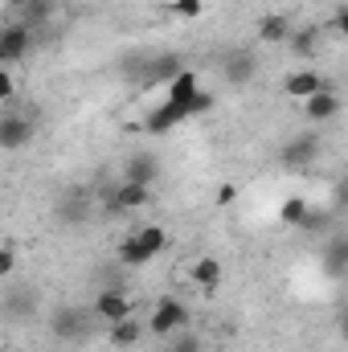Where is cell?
<instances>
[{"mask_svg":"<svg viewBox=\"0 0 348 352\" xmlns=\"http://www.w3.org/2000/svg\"><path fill=\"white\" fill-rule=\"evenodd\" d=\"M164 246H168V230H164V226H144V230H135V234L119 246V263L131 266V270H135V266H148Z\"/></svg>","mask_w":348,"mask_h":352,"instance_id":"cell-1","label":"cell"},{"mask_svg":"<svg viewBox=\"0 0 348 352\" xmlns=\"http://www.w3.org/2000/svg\"><path fill=\"white\" fill-rule=\"evenodd\" d=\"M50 332H54V340H66V344L90 340V332H94V311L78 307V303H58L54 316H50Z\"/></svg>","mask_w":348,"mask_h":352,"instance_id":"cell-2","label":"cell"},{"mask_svg":"<svg viewBox=\"0 0 348 352\" xmlns=\"http://www.w3.org/2000/svg\"><path fill=\"white\" fill-rule=\"evenodd\" d=\"M180 328H188V307H184L180 299H160V303L152 307L148 332H152L156 340H168V336H176Z\"/></svg>","mask_w":348,"mask_h":352,"instance_id":"cell-3","label":"cell"},{"mask_svg":"<svg viewBox=\"0 0 348 352\" xmlns=\"http://www.w3.org/2000/svg\"><path fill=\"white\" fill-rule=\"evenodd\" d=\"M33 131H37L33 115H21V111L0 115V152H21V148H29Z\"/></svg>","mask_w":348,"mask_h":352,"instance_id":"cell-4","label":"cell"},{"mask_svg":"<svg viewBox=\"0 0 348 352\" xmlns=\"http://www.w3.org/2000/svg\"><path fill=\"white\" fill-rule=\"evenodd\" d=\"M33 54V29L12 21L0 29V66H12V62H25Z\"/></svg>","mask_w":348,"mask_h":352,"instance_id":"cell-5","label":"cell"},{"mask_svg":"<svg viewBox=\"0 0 348 352\" xmlns=\"http://www.w3.org/2000/svg\"><path fill=\"white\" fill-rule=\"evenodd\" d=\"M254 74H259V54L254 50H230L221 58V78L230 87H246V82H254Z\"/></svg>","mask_w":348,"mask_h":352,"instance_id":"cell-6","label":"cell"},{"mask_svg":"<svg viewBox=\"0 0 348 352\" xmlns=\"http://www.w3.org/2000/svg\"><path fill=\"white\" fill-rule=\"evenodd\" d=\"M316 156H320V135L316 131H303V135H295V140L283 144L279 164L283 168H307V164H316Z\"/></svg>","mask_w":348,"mask_h":352,"instance_id":"cell-7","label":"cell"},{"mask_svg":"<svg viewBox=\"0 0 348 352\" xmlns=\"http://www.w3.org/2000/svg\"><path fill=\"white\" fill-rule=\"evenodd\" d=\"M90 311H94V320H102V324H119V320L131 316V299H127L123 287H107V291H98V299H94Z\"/></svg>","mask_w":348,"mask_h":352,"instance_id":"cell-8","label":"cell"},{"mask_svg":"<svg viewBox=\"0 0 348 352\" xmlns=\"http://www.w3.org/2000/svg\"><path fill=\"white\" fill-rule=\"evenodd\" d=\"M180 70H184V58L180 54H148V66H144L140 87H168Z\"/></svg>","mask_w":348,"mask_h":352,"instance_id":"cell-9","label":"cell"},{"mask_svg":"<svg viewBox=\"0 0 348 352\" xmlns=\"http://www.w3.org/2000/svg\"><path fill=\"white\" fill-rule=\"evenodd\" d=\"M152 201V188H144V184H131V180H119V188L107 197V213H135V209H144Z\"/></svg>","mask_w":348,"mask_h":352,"instance_id":"cell-10","label":"cell"},{"mask_svg":"<svg viewBox=\"0 0 348 352\" xmlns=\"http://www.w3.org/2000/svg\"><path fill=\"white\" fill-rule=\"evenodd\" d=\"M188 119V102H160L148 119H144V131L148 135H168L173 127H180Z\"/></svg>","mask_w":348,"mask_h":352,"instance_id":"cell-11","label":"cell"},{"mask_svg":"<svg viewBox=\"0 0 348 352\" xmlns=\"http://www.w3.org/2000/svg\"><path fill=\"white\" fill-rule=\"evenodd\" d=\"M303 115L312 119V123H328V119H336L340 115V94L332 87L316 90L312 98H303Z\"/></svg>","mask_w":348,"mask_h":352,"instance_id":"cell-12","label":"cell"},{"mask_svg":"<svg viewBox=\"0 0 348 352\" xmlns=\"http://www.w3.org/2000/svg\"><path fill=\"white\" fill-rule=\"evenodd\" d=\"M156 176H160V156H152V152H135V156L123 164V180H131V184L152 188Z\"/></svg>","mask_w":348,"mask_h":352,"instance_id":"cell-13","label":"cell"},{"mask_svg":"<svg viewBox=\"0 0 348 352\" xmlns=\"http://www.w3.org/2000/svg\"><path fill=\"white\" fill-rule=\"evenodd\" d=\"M291 33H295V25H291L287 12H266L259 21V41L262 45H287Z\"/></svg>","mask_w":348,"mask_h":352,"instance_id":"cell-14","label":"cell"},{"mask_svg":"<svg viewBox=\"0 0 348 352\" xmlns=\"http://www.w3.org/2000/svg\"><path fill=\"white\" fill-rule=\"evenodd\" d=\"M54 217H58L62 226H83V221L90 217V201H87V192H66V197L58 201Z\"/></svg>","mask_w":348,"mask_h":352,"instance_id":"cell-15","label":"cell"},{"mask_svg":"<svg viewBox=\"0 0 348 352\" xmlns=\"http://www.w3.org/2000/svg\"><path fill=\"white\" fill-rule=\"evenodd\" d=\"M324 87H328V78H324L320 70H299V74H291V78L283 82V94H291V98L303 102V98H312L316 90H324Z\"/></svg>","mask_w":348,"mask_h":352,"instance_id":"cell-16","label":"cell"},{"mask_svg":"<svg viewBox=\"0 0 348 352\" xmlns=\"http://www.w3.org/2000/svg\"><path fill=\"white\" fill-rule=\"evenodd\" d=\"M345 270H348V238H328V246H324V274L340 278Z\"/></svg>","mask_w":348,"mask_h":352,"instance_id":"cell-17","label":"cell"},{"mask_svg":"<svg viewBox=\"0 0 348 352\" xmlns=\"http://www.w3.org/2000/svg\"><path fill=\"white\" fill-rule=\"evenodd\" d=\"M221 274H226V270H221V263H217V258H197V263H193V270H188V278H193L201 291H217Z\"/></svg>","mask_w":348,"mask_h":352,"instance_id":"cell-18","label":"cell"},{"mask_svg":"<svg viewBox=\"0 0 348 352\" xmlns=\"http://www.w3.org/2000/svg\"><path fill=\"white\" fill-rule=\"evenodd\" d=\"M140 336H144V324H140L135 316H127V320L111 324V344H115V349H135V344H140Z\"/></svg>","mask_w":348,"mask_h":352,"instance_id":"cell-19","label":"cell"},{"mask_svg":"<svg viewBox=\"0 0 348 352\" xmlns=\"http://www.w3.org/2000/svg\"><path fill=\"white\" fill-rule=\"evenodd\" d=\"M33 311H37V295L33 291H12L4 299V316L8 320H33Z\"/></svg>","mask_w":348,"mask_h":352,"instance_id":"cell-20","label":"cell"},{"mask_svg":"<svg viewBox=\"0 0 348 352\" xmlns=\"http://www.w3.org/2000/svg\"><path fill=\"white\" fill-rule=\"evenodd\" d=\"M197 90H201V82H197V74H193V70L184 66V70L176 74L173 82H168V98H164V102H188V98H193Z\"/></svg>","mask_w":348,"mask_h":352,"instance_id":"cell-21","label":"cell"},{"mask_svg":"<svg viewBox=\"0 0 348 352\" xmlns=\"http://www.w3.org/2000/svg\"><path fill=\"white\" fill-rule=\"evenodd\" d=\"M320 41H324V37H320V29H299V33H291V37H287V45H291L299 58H316Z\"/></svg>","mask_w":348,"mask_h":352,"instance_id":"cell-22","label":"cell"},{"mask_svg":"<svg viewBox=\"0 0 348 352\" xmlns=\"http://www.w3.org/2000/svg\"><path fill=\"white\" fill-rule=\"evenodd\" d=\"M332 226V213L328 209H320V205H307V213L299 217V226L295 230H303V234H324Z\"/></svg>","mask_w":348,"mask_h":352,"instance_id":"cell-23","label":"cell"},{"mask_svg":"<svg viewBox=\"0 0 348 352\" xmlns=\"http://www.w3.org/2000/svg\"><path fill=\"white\" fill-rule=\"evenodd\" d=\"M303 213H307V201H303V197H287L283 209H279V221H283V226H299Z\"/></svg>","mask_w":348,"mask_h":352,"instance_id":"cell-24","label":"cell"},{"mask_svg":"<svg viewBox=\"0 0 348 352\" xmlns=\"http://www.w3.org/2000/svg\"><path fill=\"white\" fill-rule=\"evenodd\" d=\"M164 352H201V336L188 332V328H180L176 336H168V349Z\"/></svg>","mask_w":348,"mask_h":352,"instance_id":"cell-25","label":"cell"},{"mask_svg":"<svg viewBox=\"0 0 348 352\" xmlns=\"http://www.w3.org/2000/svg\"><path fill=\"white\" fill-rule=\"evenodd\" d=\"M144 66H148V54H131V58H123L119 74H123L127 82H135V87H140V78H144Z\"/></svg>","mask_w":348,"mask_h":352,"instance_id":"cell-26","label":"cell"},{"mask_svg":"<svg viewBox=\"0 0 348 352\" xmlns=\"http://www.w3.org/2000/svg\"><path fill=\"white\" fill-rule=\"evenodd\" d=\"M201 0H173V12L176 16H184V21H193V16H201Z\"/></svg>","mask_w":348,"mask_h":352,"instance_id":"cell-27","label":"cell"},{"mask_svg":"<svg viewBox=\"0 0 348 352\" xmlns=\"http://www.w3.org/2000/svg\"><path fill=\"white\" fill-rule=\"evenodd\" d=\"M17 270V254H12V246H0V278H8Z\"/></svg>","mask_w":348,"mask_h":352,"instance_id":"cell-28","label":"cell"},{"mask_svg":"<svg viewBox=\"0 0 348 352\" xmlns=\"http://www.w3.org/2000/svg\"><path fill=\"white\" fill-rule=\"evenodd\" d=\"M12 74H8V70H4V66H0V102H8V98H12Z\"/></svg>","mask_w":348,"mask_h":352,"instance_id":"cell-29","label":"cell"}]
</instances>
